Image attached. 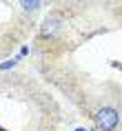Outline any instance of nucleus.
<instances>
[{"instance_id":"obj_1","label":"nucleus","mask_w":122,"mask_h":131,"mask_svg":"<svg viewBox=\"0 0 122 131\" xmlns=\"http://www.w3.org/2000/svg\"><path fill=\"white\" fill-rule=\"evenodd\" d=\"M120 122H122V118H120V111L115 107L104 104V107H100L95 111V127L100 131H118Z\"/></svg>"},{"instance_id":"obj_2","label":"nucleus","mask_w":122,"mask_h":131,"mask_svg":"<svg viewBox=\"0 0 122 131\" xmlns=\"http://www.w3.org/2000/svg\"><path fill=\"white\" fill-rule=\"evenodd\" d=\"M60 34V20L58 18H49V20H45V25H42V36L45 38H53V36Z\"/></svg>"},{"instance_id":"obj_3","label":"nucleus","mask_w":122,"mask_h":131,"mask_svg":"<svg viewBox=\"0 0 122 131\" xmlns=\"http://www.w3.org/2000/svg\"><path fill=\"white\" fill-rule=\"evenodd\" d=\"M0 131H5V129H0Z\"/></svg>"},{"instance_id":"obj_4","label":"nucleus","mask_w":122,"mask_h":131,"mask_svg":"<svg viewBox=\"0 0 122 131\" xmlns=\"http://www.w3.org/2000/svg\"><path fill=\"white\" fill-rule=\"evenodd\" d=\"M40 131H45V129H40Z\"/></svg>"}]
</instances>
